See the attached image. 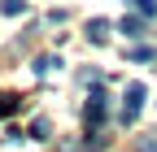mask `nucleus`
<instances>
[{
    "mask_svg": "<svg viewBox=\"0 0 157 152\" xmlns=\"http://www.w3.org/2000/svg\"><path fill=\"white\" fill-rule=\"evenodd\" d=\"M140 109H144V83H131L127 96H122V126H131L140 118Z\"/></svg>",
    "mask_w": 157,
    "mask_h": 152,
    "instance_id": "1",
    "label": "nucleus"
},
{
    "mask_svg": "<svg viewBox=\"0 0 157 152\" xmlns=\"http://www.w3.org/2000/svg\"><path fill=\"white\" fill-rule=\"evenodd\" d=\"M83 118H87V130L96 135V130H101V122H105V96H101V91H92V100H87V109H83Z\"/></svg>",
    "mask_w": 157,
    "mask_h": 152,
    "instance_id": "2",
    "label": "nucleus"
},
{
    "mask_svg": "<svg viewBox=\"0 0 157 152\" xmlns=\"http://www.w3.org/2000/svg\"><path fill=\"white\" fill-rule=\"evenodd\" d=\"M87 39L92 44H105L109 39V22H105V17H92V22H87Z\"/></svg>",
    "mask_w": 157,
    "mask_h": 152,
    "instance_id": "3",
    "label": "nucleus"
},
{
    "mask_svg": "<svg viewBox=\"0 0 157 152\" xmlns=\"http://www.w3.org/2000/svg\"><path fill=\"white\" fill-rule=\"evenodd\" d=\"M118 31H122L127 39H140V35H144V22H140V17H122V22H118Z\"/></svg>",
    "mask_w": 157,
    "mask_h": 152,
    "instance_id": "4",
    "label": "nucleus"
},
{
    "mask_svg": "<svg viewBox=\"0 0 157 152\" xmlns=\"http://www.w3.org/2000/svg\"><path fill=\"white\" fill-rule=\"evenodd\" d=\"M17 109H22V100H17V96H9V91H0V118H13Z\"/></svg>",
    "mask_w": 157,
    "mask_h": 152,
    "instance_id": "5",
    "label": "nucleus"
},
{
    "mask_svg": "<svg viewBox=\"0 0 157 152\" xmlns=\"http://www.w3.org/2000/svg\"><path fill=\"white\" fill-rule=\"evenodd\" d=\"M0 13H5V17H17V13H26V0H0Z\"/></svg>",
    "mask_w": 157,
    "mask_h": 152,
    "instance_id": "6",
    "label": "nucleus"
},
{
    "mask_svg": "<svg viewBox=\"0 0 157 152\" xmlns=\"http://www.w3.org/2000/svg\"><path fill=\"white\" fill-rule=\"evenodd\" d=\"M131 9L140 17H157V0H131Z\"/></svg>",
    "mask_w": 157,
    "mask_h": 152,
    "instance_id": "7",
    "label": "nucleus"
},
{
    "mask_svg": "<svg viewBox=\"0 0 157 152\" xmlns=\"http://www.w3.org/2000/svg\"><path fill=\"white\" fill-rule=\"evenodd\" d=\"M127 56H131V61H153V48H144V44H140V48H131Z\"/></svg>",
    "mask_w": 157,
    "mask_h": 152,
    "instance_id": "8",
    "label": "nucleus"
},
{
    "mask_svg": "<svg viewBox=\"0 0 157 152\" xmlns=\"http://www.w3.org/2000/svg\"><path fill=\"white\" fill-rule=\"evenodd\" d=\"M52 65H61V61H52V56H39V61H35V74H48Z\"/></svg>",
    "mask_w": 157,
    "mask_h": 152,
    "instance_id": "9",
    "label": "nucleus"
},
{
    "mask_svg": "<svg viewBox=\"0 0 157 152\" xmlns=\"http://www.w3.org/2000/svg\"><path fill=\"white\" fill-rule=\"evenodd\" d=\"M140 152H157V139H140Z\"/></svg>",
    "mask_w": 157,
    "mask_h": 152,
    "instance_id": "10",
    "label": "nucleus"
}]
</instances>
